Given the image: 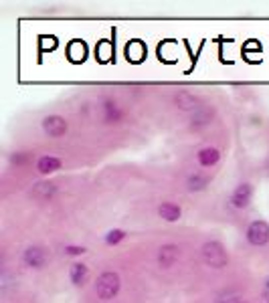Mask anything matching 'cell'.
Returning a JSON list of instances; mask_svg holds the SVG:
<instances>
[{
  "label": "cell",
  "mask_w": 269,
  "mask_h": 303,
  "mask_svg": "<svg viewBox=\"0 0 269 303\" xmlns=\"http://www.w3.org/2000/svg\"><path fill=\"white\" fill-rule=\"evenodd\" d=\"M158 214H160V218L166 220V222H176V220L182 216V210H180V206L174 204V202H162V204L158 206Z\"/></svg>",
  "instance_id": "obj_10"
},
{
  "label": "cell",
  "mask_w": 269,
  "mask_h": 303,
  "mask_svg": "<svg viewBox=\"0 0 269 303\" xmlns=\"http://www.w3.org/2000/svg\"><path fill=\"white\" fill-rule=\"evenodd\" d=\"M85 253V247H77V245H69V247H65V255H73V257H77V255H83Z\"/></svg>",
  "instance_id": "obj_21"
},
{
  "label": "cell",
  "mask_w": 269,
  "mask_h": 303,
  "mask_svg": "<svg viewBox=\"0 0 269 303\" xmlns=\"http://www.w3.org/2000/svg\"><path fill=\"white\" fill-rule=\"evenodd\" d=\"M178 257H180V249H178V245H172V243H168V245H162L160 249H158V265L162 269H170L172 265L178 261Z\"/></svg>",
  "instance_id": "obj_7"
},
{
  "label": "cell",
  "mask_w": 269,
  "mask_h": 303,
  "mask_svg": "<svg viewBox=\"0 0 269 303\" xmlns=\"http://www.w3.org/2000/svg\"><path fill=\"white\" fill-rule=\"evenodd\" d=\"M213 116H215L213 107L201 105L197 111H192V116H190V126H192V128H197V130H199V128H205V126H209V124H211Z\"/></svg>",
  "instance_id": "obj_8"
},
{
  "label": "cell",
  "mask_w": 269,
  "mask_h": 303,
  "mask_svg": "<svg viewBox=\"0 0 269 303\" xmlns=\"http://www.w3.org/2000/svg\"><path fill=\"white\" fill-rule=\"evenodd\" d=\"M199 164L203 166V168H211V166H215L217 162H219V158H221V152L217 150V148H203L201 152H199Z\"/></svg>",
  "instance_id": "obj_12"
},
{
  "label": "cell",
  "mask_w": 269,
  "mask_h": 303,
  "mask_svg": "<svg viewBox=\"0 0 269 303\" xmlns=\"http://www.w3.org/2000/svg\"><path fill=\"white\" fill-rule=\"evenodd\" d=\"M241 299L237 297V295H225V297H221V301L219 303H239Z\"/></svg>",
  "instance_id": "obj_22"
},
{
  "label": "cell",
  "mask_w": 269,
  "mask_h": 303,
  "mask_svg": "<svg viewBox=\"0 0 269 303\" xmlns=\"http://www.w3.org/2000/svg\"><path fill=\"white\" fill-rule=\"evenodd\" d=\"M55 184L53 182H38V184H34L32 186V196L34 198H38V200H49L53 194H55Z\"/></svg>",
  "instance_id": "obj_14"
},
{
  "label": "cell",
  "mask_w": 269,
  "mask_h": 303,
  "mask_svg": "<svg viewBox=\"0 0 269 303\" xmlns=\"http://www.w3.org/2000/svg\"><path fill=\"white\" fill-rule=\"evenodd\" d=\"M203 261L213 269H223V267H227L229 257H227L225 247L219 241H209L203 245Z\"/></svg>",
  "instance_id": "obj_1"
},
{
  "label": "cell",
  "mask_w": 269,
  "mask_h": 303,
  "mask_svg": "<svg viewBox=\"0 0 269 303\" xmlns=\"http://www.w3.org/2000/svg\"><path fill=\"white\" fill-rule=\"evenodd\" d=\"M247 241L253 247H263L269 243V224L265 220H253L247 229Z\"/></svg>",
  "instance_id": "obj_3"
},
{
  "label": "cell",
  "mask_w": 269,
  "mask_h": 303,
  "mask_svg": "<svg viewBox=\"0 0 269 303\" xmlns=\"http://www.w3.org/2000/svg\"><path fill=\"white\" fill-rule=\"evenodd\" d=\"M67 53H69V59H71L73 63H81V61H85V57H87V47H85V43H81V41H73V43L69 45Z\"/></svg>",
  "instance_id": "obj_17"
},
{
  "label": "cell",
  "mask_w": 269,
  "mask_h": 303,
  "mask_svg": "<svg viewBox=\"0 0 269 303\" xmlns=\"http://www.w3.org/2000/svg\"><path fill=\"white\" fill-rule=\"evenodd\" d=\"M267 289H269V281H267Z\"/></svg>",
  "instance_id": "obj_23"
},
{
  "label": "cell",
  "mask_w": 269,
  "mask_h": 303,
  "mask_svg": "<svg viewBox=\"0 0 269 303\" xmlns=\"http://www.w3.org/2000/svg\"><path fill=\"white\" fill-rule=\"evenodd\" d=\"M239 303H247V301H239Z\"/></svg>",
  "instance_id": "obj_24"
},
{
  "label": "cell",
  "mask_w": 269,
  "mask_h": 303,
  "mask_svg": "<svg viewBox=\"0 0 269 303\" xmlns=\"http://www.w3.org/2000/svg\"><path fill=\"white\" fill-rule=\"evenodd\" d=\"M186 186H188V190L190 192H201V190H205V188L209 186V176L207 174H192V176H188V182H186Z\"/></svg>",
  "instance_id": "obj_18"
},
{
  "label": "cell",
  "mask_w": 269,
  "mask_h": 303,
  "mask_svg": "<svg viewBox=\"0 0 269 303\" xmlns=\"http://www.w3.org/2000/svg\"><path fill=\"white\" fill-rule=\"evenodd\" d=\"M120 275L113 273V271H105L97 277V283H95V291H97V297L99 299H113L120 291Z\"/></svg>",
  "instance_id": "obj_2"
},
{
  "label": "cell",
  "mask_w": 269,
  "mask_h": 303,
  "mask_svg": "<svg viewBox=\"0 0 269 303\" xmlns=\"http://www.w3.org/2000/svg\"><path fill=\"white\" fill-rule=\"evenodd\" d=\"M22 261L30 269H41V267H45V263H47V253H45L43 247H28L22 253Z\"/></svg>",
  "instance_id": "obj_4"
},
{
  "label": "cell",
  "mask_w": 269,
  "mask_h": 303,
  "mask_svg": "<svg viewBox=\"0 0 269 303\" xmlns=\"http://www.w3.org/2000/svg\"><path fill=\"white\" fill-rule=\"evenodd\" d=\"M36 170L41 174H53V172L61 170V160L55 156H41L36 162Z\"/></svg>",
  "instance_id": "obj_13"
},
{
  "label": "cell",
  "mask_w": 269,
  "mask_h": 303,
  "mask_svg": "<svg viewBox=\"0 0 269 303\" xmlns=\"http://www.w3.org/2000/svg\"><path fill=\"white\" fill-rule=\"evenodd\" d=\"M174 101H176V105L182 109V111H197L201 105H199V99L192 95V93H188V91H180L176 97H174Z\"/></svg>",
  "instance_id": "obj_11"
},
{
  "label": "cell",
  "mask_w": 269,
  "mask_h": 303,
  "mask_svg": "<svg viewBox=\"0 0 269 303\" xmlns=\"http://www.w3.org/2000/svg\"><path fill=\"white\" fill-rule=\"evenodd\" d=\"M43 130L49 138H61L67 134V122L61 116H47L43 120Z\"/></svg>",
  "instance_id": "obj_6"
},
{
  "label": "cell",
  "mask_w": 269,
  "mask_h": 303,
  "mask_svg": "<svg viewBox=\"0 0 269 303\" xmlns=\"http://www.w3.org/2000/svg\"><path fill=\"white\" fill-rule=\"evenodd\" d=\"M69 279H71L73 285L83 287V285L87 283V279H89V269H87V265H83V263H75L73 267H71V271H69Z\"/></svg>",
  "instance_id": "obj_9"
},
{
  "label": "cell",
  "mask_w": 269,
  "mask_h": 303,
  "mask_svg": "<svg viewBox=\"0 0 269 303\" xmlns=\"http://www.w3.org/2000/svg\"><path fill=\"white\" fill-rule=\"evenodd\" d=\"M103 118H105L107 124H118V122L122 120V109H120V105L115 103V101H111V99H107V101L103 103Z\"/></svg>",
  "instance_id": "obj_16"
},
{
  "label": "cell",
  "mask_w": 269,
  "mask_h": 303,
  "mask_svg": "<svg viewBox=\"0 0 269 303\" xmlns=\"http://www.w3.org/2000/svg\"><path fill=\"white\" fill-rule=\"evenodd\" d=\"M124 239H126V231H122V229H113V231H109L105 235V243L107 245H120Z\"/></svg>",
  "instance_id": "obj_20"
},
{
  "label": "cell",
  "mask_w": 269,
  "mask_h": 303,
  "mask_svg": "<svg viewBox=\"0 0 269 303\" xmlns=\"http://www.w3.org/2000/svg\"><path fill=\"white\" fill-rule=\"evenodd\" d=\"M95 53H97V59H99L101 63H107V61H111V59H113V47H111L107 41L99 43Z\"/></svg>",
  "instance_id": "obj_19"
},
{
  "label": "cell",
  "mask_w": 269,
  "mask_h": 303,
  "mask_svg": "<svg viewBox=\"0 0 269 303\" xmlns=\"http://www.w3.org/2000/svg\"><path fill=\"white\" fill-rule=\"evenodd\" d=\"M126 57H128V61H132V63L144 61V57H146V47H144V43H142V41H132V43H128V47H126Z\"/></svg>",
  "instance_id": "obj_15"
},
{
  "label": "cell",
  "mask_w": 269,
  "mask_h": 303,
  "mask_svg": "<svg viewBox=\"0 0 269 303\" xmlns=\"http://www.w3.org/2000/svg\"><path fill=\"white\" fill-rule=\"evenodd\" d=\"M251 198H253L251 184H247V182L239 184L233 190V194H231V206H233V208H247L249 202H251Z\"/></svg>",
  "instance_id": "obj_5"
}]
</instances>
